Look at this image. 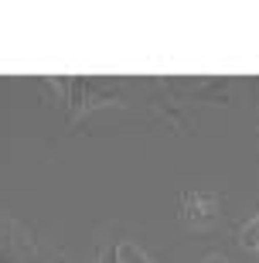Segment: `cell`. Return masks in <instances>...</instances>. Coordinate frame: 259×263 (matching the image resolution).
I'll list each match as a JSON object with an SVG mask.
<instances>
[{
  "label": "cell",
  "mask_w": 259,
  "mask_h": 263,
  "mask_svg": "<svg viewBox=\"0 0 259 263\" xmlns=\"http://www.w3.org/2000/svg\"><path fill=\"white\" fill-rule=\"evenodd\" d=\"M116 263H150V260L140 253V246L119 239V243H116Z\"/></svg>",
  "instance_id": "cell-2"
},
{
  "label": "cell",
  "mask_w": 259,
  "mask_h": 263,
  "mask_svg": "<svg viewBox=\"0 0 259 263\" xmlns=\"http://www.w3.org/2000/svg\"><path fill=\"white\" fill-rule=\"evenodd\" d=\"M99 263H116V243L106 239V246H99Z\"/></svg>",
  "instance_id": "cell-3"
},
{
  "label": "cell",
  "mask_w": 259,
  "mask_h": 263,
  "mask_svg": "<svg viewBox=\"0 0 259 263\" xmlns=\"http://www.w3.org/2000/svg\"><path fill=\"white\" fill-rule=\"evenodd\" d=\"M205 263H225V260H222V256H208V260H205Z\"/></svg>",
  "instance_id": "cell-4"
},
{
  "label": "cell",
  "mask_w": 259,
  "mask_h": 263,
  "mask_svg": "<svg viewBox=\"0 0 259 263\" xmlns=\"http://www.w3.org/2000/svg\"><path fill=\"white\" fill-rule=\"evenodd\" d=\"M181 215H184V222L191 226V229H205V226H211L215 215H218V198L205 195V192H191V195L184 198V205H181Z\"/></svg>",
  "instance_id": "cell-1"
}]
</instances>
